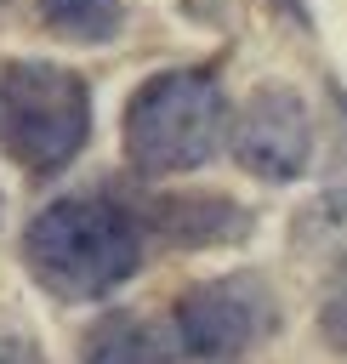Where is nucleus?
I'll return each instance as SVG.
<instances>
[{"instance_id": "f257e3e1", "label": "nucleus", "mask_w": 347, "mask_h": 364, "mask_svg": "<svg viewBox=\"0 0 347 364\" xmlns=\"http://www.w3.org/2000/svg\"><path fill=\"white\" fill-rule=\"evenodd\" d=\"M23 262L63 301H102L142 267V222L108 193H68L23 228Z\"/></svg>"}, {"instance_id": "f03ea898", "label": "nucleus", "mask_w": 347, "mask_h": 364, "mask_svg": "<svg viewBox=\"0 0 347 364\" xmlns=\"http://www.w3.org/2000/svg\"><path fill=\"white\" fill-rule=\"evenodd\" d=\"M228 125V91L210 68H159L131 91L119 136L142 176H182L222 154Z\"/></svg>"}, {"instance_id": "7ed1b4c3", "label": "nucleus", "mask_w": 347, "mask_h": 364, "mask_svg": "<svg viewBox=\"0 0 347 364\" xmlns=\"http://www.w3.org/2000/svg\"><path fill=\"white\" fill-rule=\"evenodd\" d=\"M91 136V85L46 57L0 63V154L28 176H57Z\"/></svg>"}, {"instance_id": "20e7f679", "label": "nucleus", "mask_w": 347, "mask_h": 364, "mask_svg": "<svg viewBox=\"0 0 347 364\" xmlns=\"http://www.w3.org/2000/svg\"><path fill=\"white\" fill-rule=\"evenodd\" d=\"M279 324V301H273V284L256 279V273H222V279H205L193 290L176 296L171 307V336L188 358H205V364H228L239 358L245 347L267 341Z\"/></svg>"}, {"instance_id": "39448f33", "label": "nucleus", "mask_w": 347, "mask_h": 364, "mask_svg": "<svg viewBox=\"0 0 347 364\" xmlns=\"http://www.w3.org/2000/svg\"><path fill=\"white\" fill-rule=\"evenodd\" d=\"M228 148L256 182H296L313 165V114L301 91L290 85L250 91V102L228 125Z\"/></svg>"}, {"instance_id": "423d86ee", "label": "nucleus", "mask_w": 347, "mask_h": 364, "mask_svg": "<svg viewBox=\"0 0 347 364\" xmlns=\"http://www.w3.org/2000/svg\"><path fill=\"white\" fill-rule=\"evenodd\" d=\"M148 210H154L148 216L154 233L171 245H228V239L250 233V210L222 199V193H176V199H159Z\"/></svg>"}, {"instance_id": "0eeeda50", "label": "nucleus", "mask_w": 347, "mask_h": 364, "mask_svg": "<svg viewBox=\"0 0 347 364\" xmlns=\"http://www.w3.org/2000/svg\"><path fill=\"white\" fill-rule=\"evenodd\" d=\"M40 6V23L63 40H80V46H102L125 28V6L119 0H34Z\"/></svg>"}, {"instance_id": "6e6552de", "label": "nucleus", "mask_w": 347, "mask_h": 364, "mask_svg": "<svg viewBox=\"0 0 347 364\" xmlns=\"http://www.w3.org/2000/svg\"><path fill=\"white\" fill-rule=\"evenodd\" d=\"M85 364H165L159 336L131 318V313H108L91 336H85Z\"/></svg>"}, {"instance_id": "1a4fd4ad", "label": "nucleus", "mask_w": 347, "mask_h": 364, "mask_svg": "<svg viewBox=\"0 0 347 364\" xmlns=\"http://www.w3.org/2000/svg\"><path fill=\"white\" fill-rule=\"evenodd\" d=\"M319 330H324V341H330L336 353H347V262L336 267V279H330V290H324Z\"/></svg>"}, {"instance_id": "9d476101", "label": "nucleus", "mask_w": 347, "mask_h": 364, "mask_svg": "<svg viewBox=\"0 0 347 364\" xmlns=\"http://www.w3.org/2000/svg\"><path fill=\"white\" fill-rule=\"evenodd\" d=\"M0 364H46V358H40L34 341H23V336H0Z\"/></svg>"}, {"instance_id": "9b49d317", "label": "nucleus", "mask_w": 347, "mask_h": 364, "mask_svg": "<svg viewBox=\"0 0 347 364\" xmlns=\"http://www.w3.org/2000/svg\"><path fill=\"white\" fill-rule=\"evenodd\" d=\"M182 11L199 17V23H228L233 17V0H182Z\"/></svg>"}]
</instances>
